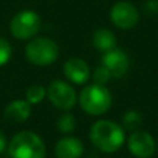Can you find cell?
<instances>
[{"instance_id": "6da1fadb", "label": "cell", "mask_w": 158, "mask_h": 158, "mask_svg": "<svg viewBox=\"0 0 158 158\" xmlns=\"http://www.w3.org/2000/svg\"><path fill=\"white\" fill-rule=\"evenodd\" d=\"M89 139L100 151L115 153L125 143V131L122 125H118L110 119H100L92 125Z\"/></svg>"}, {"instance_id": "7a4b0ae2", "label": "cell", "mask_w": 158, "mask_h": 158, "mask_svg": "<svg viewBox=\"0 0 158 158\" xmlns=\"http://www.w3.org/2000/svg\"><path fill=\"white\" fill-rule=\"evenodd\" d=\"M11 158H44L46 146L39 135L31 131L18 132L8 144Z\"/></svg>"}, {"instance_id": "3957f363", "label": "cell", "mask_w": 158, "mask_h": 158, "mask_svg": "<svg viewBox=\"0 0 158 158\" xmlns=\"http://www.w3.org/2000/svg\"><path fill=\"white\" fill-rule=\"evenodd\" d=\"M79 106L89 115H103L112 104V96L104 85H87L79 94Z\"/></svg>"}, {"instance_id": "277c9868", "label": "cell", "mask_w": 158, "mask_h": 158, "mask_svg": "<svg viewBox=\"0 0 158 158\" xmlns=\"http://www.w3.org/2000/svg\"><path fill=\"white\" fill-rule=\"evenodd\" d=\"M58 54H60L58 44L49 38L32 39L25 47V56L28 61L39 67L53 64L58 58Z\"/></svg>"}, {"instance_id": "5b68a950", "label": "cell", "mask_w": 158, "mask_h": 158, "mask_svg": "<svg viewBox=\"0 0 158 158\" xmlns=\"http://www.w3.org/2000/svg\"><path fill=\"white\" fill-rule=\"evenodd\" d=\"M42 27L39 14L32 10H22L17 13L10 21V32L15 39L27 40L35 36Z\"/></svg>"}, {"instance_id": "8992f818", "label": "cell", "mask_w": 158, "mask_h": 158, "mask_svg": "<svg viewBox=\"0 0 158 158\" xmlns=\"http://www.w3.org/2000/svg\"><path fill=\"white\" fill-rule=\"evenodd\" d=\"M49 100L56 108L69 111L77 104V92L69 83L61 79H56L47 87Z\"/></svg>"}, {"instance_id": "52a82bcc", "label": "cell", "mask_w": 158, "mask_h": 158, "mask_svg": "<svg viewBox=\"0 0 158 158\" xmlns=\"http://www.w3.org/2000/svg\"><path fill=\"white\" fill-rule=\"evenodd\" d=\"M110 18L119 29H131L139 22V11L132 3L118 2L112 6Z\"/></svg>"}, {"instance_id": "ba28073f", "label": "cell", "mask_w": 158, "mask_h": 158, "mask_svg": "<svg viewBox=\"0 0 158 158\" xmlns=\"http://www.w3.org/2000/svg\"><path fill=\"white\" fill-rule=\"evenodd\" d=\"M128 148L132 156L137 158H148L154 154L157 146L154 137L148 132L135 131L128 137Z\"/></svg>"}, {"instance_id": "9c48e42d", "label": "cell", "mask_w": 158, "mask_h": 158, "mask_svg": "<svg viewBox=\"0 0 158 158\" xmlns=\"http://www.w3.org/2000/svg\"><path fill=\"white\" fill-rule=\"evenodd\" d=\"M101 65L110 72L111 78H122L128 72L129 68V58L125 52L121 49H112L106 52L101 57Z\"/></svg>"}, {"instance_id": "30bf717a", "label": "cell", "mask_w": 158, "mask_h": 158, "mask_svg": "<svg viewBox=\"0 0 158 158\" xmlns=\"http://www.w3.org/2000/svg\"><path fill=\"white\" fill-rule=\"evenodd\" d=\"M64 75L75 85H83L90 79V68L85 60L71 57L64 64Z\"/></svg>"}, {"instance_id": "8fae6325", "label": "cell", "mask_w": 158, "mask_h": 158, "mask_svg": "<svg viewBox=\"0 0 158 158\" xmlns=\"http://www.w3.org/2000/svg\"><path fill=\"white\" fill-rule=\"evenodd\" d=\"M56 158H81L83 154V143L74 136L61 137L54 147Z\"/></svg>"}, {"instance_id": "7c38bea8", "label": "cell", "mask_w": 158, "mask_h": 158, "mask_svg": "<svg viewBox=\"0 0 158 158\" xmlns=\"http://www.w3.org/2000/svg\"><path fill=\"white\" fill-rule=\"evenodd\" d=\"M32 107L27 100H14L7 104L4 108L6 121L13 123H21L29 118Z\"/></svg>"}, {"instance_id": "4fadbf2b", "label": "cell", "mask_w": 158, "mask_h": 158, "mask_svg": "<svg viewBox=\"0 0 158 158\" xmlns=\"http://www.w3.org/2000/svg\"><path fill=\"white\" fill-rule=\"evenodd\" d=\"M92 42H93V46L98 52H103V53L110 52V50L115 49V46H117L115 35L110 29H104V28H100V29H97L93 33Z\"/></svg>"}, {"instance_id": "5bb4252c", "label": "cell", "mask_w": 158, "mask_h": 158, "mask_svg": "<svg viewBox=\"0 0 158 158\" xmlns=\"http://www.w3.org/2000/svg\"><path fill=\"white\" fill-rule=\"evenodd\" d=\"M143 122V117L139 111H135V110H131V111L125 112L122 117V128L128 129V131H136Z\"/></svg>"}, {"instance_id": "9a60e30c", "label": "cell", "mask_w": 158, "mask_h": 158, "mask_svg": "<svg viewBox=\"0 0 158 158\" xmlns=\"http://www.w3.org/2000/svg\"><path fill=\"white\" fill-rule=\"evenodd\" d=\"M77 128V119L72 114L69 112H64L63 115H60L57 119V129L61 133H71L72 131H75Z\"/></svg>"}, {"instance_id": "2e32d148", "label": "cell", "mask_w": 158, "mask_h": 158, "mask_svg": "<svg viewBox=\"0 0 158 158\" xmlns=\"http://www.w3.org/2000/svg\"><path fill=\"white\" fill-rule=\"evenodd\" d=\"M46 94H47V90L42 85H32L27 90V101L31 106L32 104H39Z\"/></svg>"}, {"instance_id": "e0dca14e", "label": "cell", "mask_w": 158, "mask_h": 158, "mask_svg": "<svg viewBox=\"0 0 158 158\" xmlns=\"http://www.w3.org/2000/svg\"><path fill=\"white\" fill-rule=\"evenodd\" d=\"M11 46L6 39L0 38V67L8 63V60L11 58Z\"/></svg>"}, {"instance_id": "ac0fdd59", "label": "cell", "mask_w": 158, "mask_h": 158, "mask_svg": "<svg viewBox=\"0 0 158 158\" xmlns=\"http://www.w3.org/2000/svg\"><path fill=\"white\" fill-rule=\"evenodd\" d=\"M93 79H94V83L97 85H106L111 79V75H110V72L103 65H100L96 68L94 74H93Z\"/></svg>"}, {"instance_id": "d6986e66", "label": "cell", "mask_w": 158, "mask_h": 158, "mask_svg": "<svg viewBox=\"0 0 158 158\" xmlns=\"http://www.w3.org/2000/svg\"><path fill=\"white\" fill-rule=\"evenodd\" d=\"M7 148V139H6V135L3 133V131H0V153Z\"/></svg>"}, {"instance_id": "ffe728a7", "label": "cell", "mask_w": 158, "mask_h": 158, "mask_svg": "<svg viewBox=\"0 0 158 158\" xmlns=\"http://www.w3.org/2000/svg\"><path fill=\"white\" fill-rule=\"evenodd\" d=\"M157 148H158V144H157Z\"/></svg>"}]
</instances>
